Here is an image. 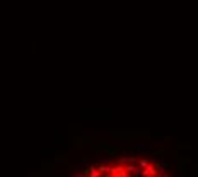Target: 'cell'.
Segmentation results:
<instances>
[{
	"label": "cell",
	"mask_w": 198,
	"mask_h": 177,
	"mask_svg": "<svg viewBox=\"0 0 198 177\" xmlns=\"http://www.w3.org/2000/svg\"><path fill=\"white\" fill-rule=\"evenodd\" d=\"M176 164H178V168H179V174H181V175H185V172H186V162H183L181 158H178Z\"/></svg>",
	"instance_id": "1"
},
{
	"label": "cell",
	"mask_w": 198,
	"mask_h": 177,
	"mask_svg": "<svg viewBox=\"0 0 198 177\" xmlns=\"http://www.w3.org/2000/svg\"><path fill=\"white\" fill-rule=\"evenodd\" d=\"M189 148H191V143L189 141H181V143H178V150H189Z\"/></svg>",
	"instance_id": "2"
},
{
	"label": "cell",
	"mask_w": 198,
	"mask_h": 177,
	"mask_svg": "<svg viewBox=\"0 0 198 177\" xmlns=\"http://www.w3.org/2000/svg\"><path fill=\"white\" fill-rule=\"evenodd\" d=\"M155 157H159V158H164V155H166V150H162V148H159V150L154 151Z\"/></svg>",
	"instance_id": "3"
},
{
	"label": "cell",
	"mask_w": 198,
	"mask_h": 177,
	"mask_svg": "<svg viewBox=\"0 0 198 177\" xmlns=\"http://www.w3.org/2000/svg\"><path fill=\"white\" fill-rule=\"evenodd\" d=\"M147 148H150L149 145H138V147H135V148H132L133 151H140V150H147Z\"/></svg>",
	"instance_id": "4"
},
{
	"label": "cell",
	"mask_w": 198,
	"mask_h": 177,
	"mask_svg": "<svg viewBox=\"0 0 198 177\" xmlns=\"http://www.w3.org/2000/svg\"><path fill=\"white\" fill-rule=\"evenodd\" d=\"M149 162H150V160H145V158H142V160H140V162H138V165H140V168H145L147 165H149Z\"/></svg>",
	"instance_id": "5"
},
{
	"label": "cell",
	"mask_w": 198,
	"mask_h": 177,
	"mask_svg": "<svg viewBox=\"0 0 198 177\" xmlns=\"http://www.w3.org/2000/svg\"><path fill=\"white\" fill-rule=\"evenodd\" d=\"M181 160H183V162H186V164H189V162H191V157L189 155H183V157H179Z\"/></svg>",
	"instance_id": "6"
},
{
	"label": "cell",
	"mask_w": 198,
	"mask_h": 177,
	"mask_svg": "<svg viewBox=\"0 0 198 177\" xmlns=\"http://www.w3.org/2000/svg\"><path fill=\"white\" fill-rule=\"evenodd\" d=\"M178 158H179V157H178V151H171V160L172 162H176Z\"/></svg>",
	"instance_id": "7"
},
{
	"label": "cell",
	"mask_w": 198,
	"mask_h": 177,
	"mask_svg": "<svg viewBox=\"0 0 198 177\" xmlns=\"http://www.w3.org/2000/svg\"><path fill=\"white\" fill-rule=\"evenodd\" d=\"M169 165H171L169 162H161V167H162V168H168Z\"/></svg>",
	"instance_id": "8"
},
{
	"label": "cell",
	"mask_w": 198,
	"mask_h": 177,
	"mask_svg": "<svg viewBox=\"0 0 198 177\" xmlns=\"http://www.w3.org/2000/svg\"><path fill=\"white\" fill-rule=\"evenodd\" d=\"M159 177H171V175H168L166 172H162V174H159Z\"/></svg>",
	"instance_id": "9"
},
{
	"label": "cell",
	"mask_w": 198,
	"mask_h": 177,
	"mask_svg": "<svg viewBox=\"0 0 198 177\" xmlns=\"http://www.w3.org/2000/svg\"><path fill=\"white\" fill-rule=\"evenodd\" d=\"M179 177H183V175H179Z\"/></svg>",
	"instance_id": "10"
}]
</instances>
